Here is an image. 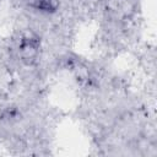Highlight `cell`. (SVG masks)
<instances>
[{
  "mask_svg": "<svg viewBox=\"0 0 157 157\" xmlns=\"http://www.w3.org/2000/svg\"><path fill=\"white\" fill-rule=\"evenodd\" d=\"M0 50L7 86L50 96L56 78L55 60L61 50L45 36L27 25L11 21L10 28L0 37Z\"/></svg>",
  "mask_w": 157,
  "mask_h": 157,
  "instance_id": "3957f363",
  "label": "cell"
},
{
  "mask_svg": "<svg viewBox=\"0 0 157 157\" xmlns=\"http://www.w3.org/2000/svg\"><path fill=\"white\" fill-rule=\"evenodd\" d=\"M7 2H9V0H0V10H1L2 7H6Z\"/></svg>",
  "mask_w": 157,
  "mask_h": 157,
  "instance_id": "ba28073f",
  "label": "cell"
},
{
  "mask_svg": "<svg viewBox=\"0 0 157 157\" xmlns=\"http://www.w3.org/2000/svg\"><path fill=\"white\" fill-rule=\"evenodd\" d=\"M93 54L115 61L134 54L144 43V0H107L90 13Z\"/></svg>",
  "mask_w": 157,
  "mask_h": 157,
  "instance_id": "277c9868",
  "label": "cell"
},
{
  "mask_svg": "<svg viewBox=\"0 0 157 157\" xmlns=\"http://www.w3.org/2000/svg\"><path fill=\"white\" fill-rule=\"evenodd\" d=\"M7 86V77L5 74V69L2 65V59H1V50H0V92Z\"/></svg>",
  "mask_w": 157,
  "mask_h": 157,
  "instance_id": "8992f818",
  "label": "cell"
},
{
  "mask_svg": "<svg viewBox=\"0 0 157 157\" xmlns=\"http://www.w3.org/2000/svg\"><path fill=\"white\" fill-rule=\"evenodd\" d=\"M81 1L83 2L85 7H86L87 11H88V20H90V13H91V11H92L97 5H99V4H102V2H104V1H107V0H81Z\"/></svg>",
  "mask_w": 157,
  "mask_h": 157,
  "instance_id": "52a82bcc",
  "label": "cell"
},
{
  "mask_svg": "<svg viewBox=\"0 0 157 157\" xmlns=\"http://www.w3.org/2000/svg\"><path fill=\"white\" fill-rule=\"evenodd\" d=\"M61 112L50 96L6 86L0 92V152L11 156L55 153Z\"/></svg>",
  "mask_w": 157,
  "mask_h": 157,
  "instance_id": "7a4b0ae2",
  "label": "cell"
},
{
  "mask_svg": "<svg viewBox=\"0 0 157 157\" xmlns=\"http://www.w3.org/2000/svg\"><path fill=\"white\" fill-rule=\"evenodd\" d=\"M12 22L27 25L63 50L75 47L80 29L88 22V11L81 0H9Z\"/></svg>",
  "mask_w": 157,
  "mask_h": 157,
  "instance_id": "5b68a950",
  "label": "cell"
},
{
  "mask_svg": "<svg viewBox=\"0 0 157 157\" xmlns=\"http://www.w3.org/2000/svg\"><path fill=\"white\" fill-rule=\"evenodd\" d=\"M74 119L97 156L156 157L155 94L107 63L75 92Z\"/></svg>",
  "mask_w": 157,
  "mask_h": 157,
  "instance_id": "6da1fadb",
  "label": "cell"
}]
</instances>
